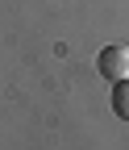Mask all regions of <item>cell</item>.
I'll return each instance as SVG.
<instances>
[{
    "label": "cell",
    "mask_w": 129,
    "mask_h": 150,
    "mask_svg": "<svg viewBox=\"0 0 129 150\" xmlns=\"http://www.w3.org/2000/svg\"><path fill=\"white\" fill-rule=\"evenodd\" d=\"M96 71L104 75L108 83L129 79V46H104V50L96 54Z\"/></svg>",
    "instance_id": "obj_1"
},
{
    "label": "cell",
    "mask_w": 129,
    "mask_h": 150,
    "mask_svg": "<svg viewBox=\"0 0 129 150\" xmlns=\"http://www.w3.org/2000/svg\"><path fill=\"white\" fill-rule=\"evenodd\" d=\"M113 112L129 125V79H117L113 83Z\"/></svg>",
    "instance_id": "obj_2"
}]
</instances>
